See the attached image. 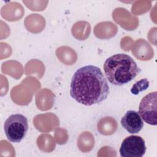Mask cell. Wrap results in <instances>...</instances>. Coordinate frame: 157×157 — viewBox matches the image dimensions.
<instances>
[{
    "label": "cell",
    "instance_id": "6da1fadb",
    "mask_svg": "<svg viewBox=\"0 0 157 157\" xmlns=\"http://www.w3.org/2000/svg\"><path fill=\"white\" fill-rule=\"evenodd\" d=\"M109 86L100 68L88 65L78 69L70 85V95L77 102L90 106L105 101Z\"/></svg>",
    "mask_w": 157,
    "mask_h": 157
},
{
    "label": "cell",
    "instance_id": "7a4b0ae2",
    "mask_svg": "<svg viewBox=\"0 0 157 157\" xmlns=\"http://www.w3.org/2000/svg\"><path fill=\"white\" fill-rule=\"evenodd\" d=\"M103 68L109 82L117 86L128 83L141 72L135 61L124 53L115 54L109 57L105 61Z\"/></svg>",
    "mask_w": 157,
    "mask_h": 157
},
{
    "label": "cell",
    "instance_id": "3957f363",
    "mask_svg": "<svg viewBox=\"0 0 157 157\" xmlns=\"http://www.w3.org/2000/svg\"><path fill=\"white\" fill-rule=\"evenodd\" d=\"M4 130L10 142L19 143L25 137L28 130V119L20 113L11 115L4 122Z\"/></svg>",
    "mask_w": 157,
    "mask_h": 157
},
{
    "label": "cell",
    "instance_id": "277c9868",
    "mask_svg": "<svg viewBox=\"0 0 157 157\" xmlns=\"http://www.w3.org/2000/svg\"><path fill=\"white\" fill-rule=\"evenodd\" d=\"M142 119L152 126L157 124V92L153 91L145 95L140 101L139 112Z\"/></svg>",
    "mask_w": 157,
    "mask_h": 157
},
{
    "label": "cell",
    "instance_id": "5b68a950",
    "mask_svg": "<svg viewBox=\"0 0 157 157\" xmlns=\"http://www.w3.org/2000/svg\"><path fill=\"white\" fill-rule=\"evenodd\" d=\"M145 140L139 136L132 135L122 142L120 153L123 157H142L146 152Z\"/></svg>",
    "mask_w": 157,
    "mask_h": 157
},
{
    "label": "cell",
    "instance_id": "8992f818",
    "mask_svg": "<svg viewBox=\"0 0 157 157\" xmlns=\"http://www.w3.org/2000/svg\"><path fill=\"white\" fill-rule=\"evenodd\" d=\"M121 124L129 133L136 134L143 128L144 121L137 112L128 110L121 118Z\"/></svg>",
    "mask_w": 157,
    "mask_h": 157
},
{
    "label": "cell",
    "instance_id": "52a82bcc",
    "mask_svg": "<svg viewBox=\"0 0 157 157\" xmlns=\"http://www.w3.org/2000/svg\"><path fill=\"white\" fill-rule=\"evenodd\" d=\"M150 85V82L147 78H142L136 82L131 88V93L134 95H137L139 93L147 90Z\"/></svg>",
    "mask_w": 157,
    "mask_h": 157
}]
</instances>
